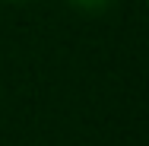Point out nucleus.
Wrapping results in <instances>:
<instances>
[{"label":"nucleus","instance_id":"2","mask_svg":"<svg viewBox=\"0 0 149 146\" xmlns=\"http://www.w3.org/2000/svg\"><path fill=\"white\" fill-rule=\"evenodd\" d=\"M10 3H19V0H10Z\"/></svg>","mask_w":149,"mask_h":146},{"label":"nucleus","instance_id":"1","mask_svg":"<svg viewBox=\"0 0 149 146\" xmlns=\"http://www.w3.org/2000/svg\"><path fill=\"white\" fill-rule=\"evenodd\" d=\"M73 6H79V10H89V13H95V10H105L111 0H70Z\"/></svg>","mask_w":149,"mask_h":146}]
</instances>
